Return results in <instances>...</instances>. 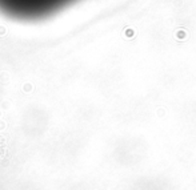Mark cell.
<instances>
[{
    "label": "cell",
    "instance_id": "cell-1",
    "mask_svg": "<svg viewBox=\"0 0 196 190\" xmlns=\"http://www.w3.org/2000/svg\"><path fill=\"white\" fill-rule=\"evenodd\" d=\"M79 0H0V12L20 22H38L56 15Z\"/></svg>",
    "mask_w": 196,
    "mask_h": 190
}]
</instances>
